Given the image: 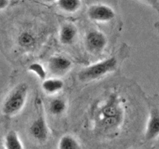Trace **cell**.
I'll return each mask as SVG.
<instances>
[{
  "mask_svg": "<svg viewBox=\"0 0 159 149\" xmlns=\"http://www.w3.org/2000/svg\"><path fill=\"white\" fill-rule=\"evenodd\" d=\"M29 86L23 82L14 87L5 98L2 105V113L6 116H13L24 107L28 97Z\"/></svg>",
  "mask_w": 159,
  "mask_h": 149,
  "instance_id": "7a4b0ae2",
  "label": "cell"
},
{
  "mask_svg": "<svg viewBox=\"0 0 159 149\" xmlns=\"http://www.w3.org/2000/svg\"><path fill=\"white\" fill-rule=\"evenodd\" d=\"M116 57H110L96 63L92 64L81 70L78 74L79 80L82 82H89L104 77L115 71L117 67Z\"/></svg>",
  "mask_w": 159,
  "mask_h": 149,
  "instance_id": "3957f363",
  "label": "cell"
},
{
  "mask_svg": "<svg viewBox=\"0 0 159 149\" xmlns=\"http://www.w3.org/2000/svg\"><path fill=\"white\" fill-rule=\"evenodd\" d=\"M44 2H48V3H51V2H57V0H43Z\"/></svg>",
  "mask_w": 159,
  "mask_h": 149,
  "instance_id": "ffe728a7",
  "label": "cell"
},
{
  "mask_svg": "<svg viewBox=\"0 0 159 149\" xmlns=\"http://www.w3.org/2000/svg\"><path fill=\"white\" fill-rule=\"evenodd\" d=\"M57 5L65 13H75L82 7V0H57Z\"/></svg>",
  "mask_w": 159,
  "mask_h": 149,
  "instance_id": "4fadbf2b",
  "label": "cell"
},
{
  "mask_svg": "<svg viewBox=\"0 0 159 149\" xmlns=\"http://www.w3.org/2000/svg\"><path fill=\"white\" fill-rule=\"evenodd\" d=\"M9 5V0H0V10L3 11Z\"/></svg>",
  "mask_w": 159,
  "mask_h": 149,
  "instance_id": "ac0fdd59",
  "label": "cell"
},
{
  "mask_svg": "<svg viewBox=\"0 0 159 149\" xmlns=\"http://www.w3.org/2000/svg\"><path fill=\"white\" fill-rule=\"evenodd\" d=\"M41 87L43 91L48 95H55L60 93L64 88V82L57 77L46 79L42 82Z\"/></svg>",
  "mask_w": 159,
  "mask_h": 149,
  "instance_id": "30bf717a",
  "label": "cell"
},
{
  "mask_svg": "<svg viewBox=\"0 0 159 149\" xmlns=\"http://www.w3.org/2000/svg\"><path fill=\"white\" fill-rule=\"evenodd\" d=\"M159 137V109L154 107L149 112L146 124L144 138L146 141H153Z\"/></svg>",
  "mask_w": 159,
  "mask_h": 149,
  "instance_id": "ba28073f",
  "label": "cell"
},
{
  "mask_svg": "<svg viewBox=\"0 0 159 149\" xmlns=\"http://www.w3.org/2000/svg\"><path fill=\"white\" fill-rule=\"evenodd\" d=\"M57 149H82V145L75 136L65 134L59 140Z\"/></svg>",
  "mask_w": 159,
  "mask_h": 149,
  "instance_id": "7c38bea8",
  "label": "cell"
},
{
  "mask_svg": "<svg viewBox=\"0 0 159 149\" xmlns=\"http://www.w3.org/2000/svg\"><path fill=\"white\" fill-rule=\"evenodd\" d=\"M77 27L72 23H65L60 28L58 34L59 41L63 45H70L73 43L77 37Z\"/></svg>",
  "mask_w": 159,
  "mask_h": 149,
  "instance_id": "9c48e42d",
  "label": "cell"
},
{
  "mask_svg": "<svg viewBox=\"0 0 159 149\" xmlns=\"http://www.w3.org/2000/svg\"><path fill=\"white\" fill-rule=\"evenodd\" d=\"M72 68V61L63 55H54L48 61V71L54 77L65 75Z\"/></svg>",
  "mask_w": 159,
  "mask_h": 149,
  "instance_id": "52a82bcc",
  "label": "cell"
},
{
  "mask_svg": "<svg viewBox=\"0 0 159 149\" xmlns=\"http://www.w3.org/2000/svg\"><path fill=\"white\" fill-rule=\"evenodd\" d=\"M124 110L117 98L111 95L96 113V126L103 131H112L119 128L124 121Z\"/></svg>",
  "mask_w": 159,
  "mask_h": 149,
  "instance_id": "6da1fadb",
  "label": "cell"
},
{
  "mask_svg": "<svg viewBox=\"0 0 159 149\" xmlns=\"http://www.w3.org/2000/svg\"><path fill=\"white\" fill-rule=\"evenodd\" d=\"M30 134L37 142L45 143L50 136V129L43 113H39L37 117L32 121L29 128Z\"/></svg>",
  "mask_w": 159,
  "mask_h": 149,
  "instance_id": "5b68a950",
  "label": "cell"
},
{
  "mask_svg": "<svg viewBox=\"0 0 159 149\" xmlns=\"http://www.w3.org/2000/svg\"><path fill=\"white\" fill-rule=\"evenodd\" d=\"M144 1L159 12V0H144Z\"/></svg>",
  "mask_w": 159,
  "mask_h": 149,
  "instance_id": "e0dca14e",
  "label": "cell"
},
{
  "mask_svg": "<svg viewBox=\"0 0 159 149\" xmlns=\"http://www.w3.org/2000/svg\"><path fill=\"white\" fill-rule=\"evenodd\" d=\"M28 71L34 73L42 82L47 79L46 69H45L44 67L41 64L38 63V62H34V63L30 64L29 67H28Z\"/></svg>",
  "mask_w": 159,
  "mask_h": 149,
  "instance_id": "2e32d148",
  "label": "cell"
},
{
  "mask_svg": "<svg viewBox=\"0 0 159 149\" xmlns=\"http://www.w3.org/2000/svg\"><path fill=\"white\" fill-rule=\"evenodd\" d=\"M87 16L92 21L96 23H108L115 18L114 9L108 5L94 4L89 6Z\"/></svg>",
  "mask_w": 159,
  "mask_h": 149,
  "instance_id": "8992f818",
  "label": "cell"
},
{
  "mask_svg": "<svg viewBox=\"0 0 159 149\" xmlns=\"http://www.w3.org/2000/svg\"><path fill=\"white\" fill-rule=\"evenodd\" d=\"M108 40L103 32L98 29L89 31L85 37V48L93 54H99L104 51L107 46Z\"/></svg>",
  "mask_w": 159,
  "mask_h": 149,
  "instance_id": "277c9868",
  "label": "cell"
},
{
  "mask_svg": "<svg viewBox=\"0 0 159 149\" xmlns=\"http://www.w3.org/2000/svg\"><path fill=\"white\" fill-rule=\"evenodd\" d=\"M155 28L156 29L157 32H158V34H159V21L155 23Z\"/></svg>",
  "mask_w": 159,
  "mask_h": 149,
  "instance_id": "d6986e66",
  "label": "cell"
},
{
  "mask_svg": "<svg viewBox=\"0 0 159 149\" xmlns=\"http://www.w3.org/2000/svg\"><path fill=\"white\" fill-rule=\"evenodd\" d=\"M19 45L23 49H31L36 43V37L29 31H23L18 37Z\"/></svg>",
  "mask_w": 159,
  "mask_h": 149,
  "instance_id": "9a60e30c",
  "label": "cell"
},
{
  "mask_svg": "<svg viewBox=\"0 0 159 149\" xmlns=\"http://www.w3.org/2000/svg\"><path fill=\"white\" fill-rule=\"evenodd\" d=\"M3 147L5 149H24L20 135L16 130L7 132L3 138Z\"/></svg>",
  "mask_w": 159,
  "mask_h": 149,
  "instance_id": "8fae6325",
  "label": "cell"
},
{
  "mask_svg": "<svg viewBox=\"0 0 159 149\" xmlns=\"http://www.w3.org/2000/svg\"><path fill=\"white\" fill-rule=\"evenodd\" d=\"M67 102L63 98L57 97L50 102L49 110L52 115L55 116H61L67 110Z\"/></svg>",
  "mask_w": 159,
  "mask_h": 149,
  "instance_id": "5bb4252c",
  "label": "cell"
}]
</instances>
